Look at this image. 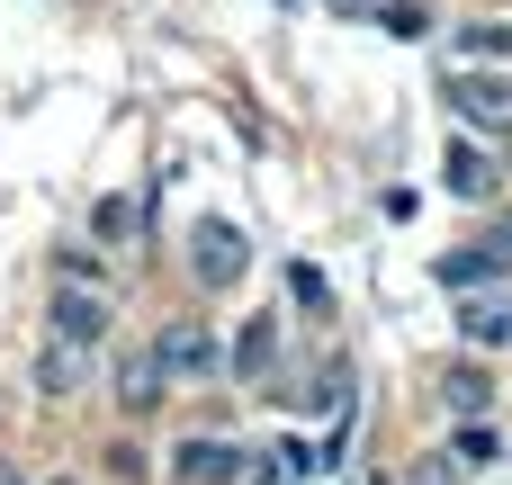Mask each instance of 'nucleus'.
I'll use <instances>...</instances> for the list:
<instances>
[{"label":"nucleus","mask_w":512,"mask_h":485,"mask_svg":"<svg viewBox=\"0 0 512 485\" xmlns=\"http://www.w3.org/2000/svg\"><path fill=\"white\" fill-rule=\"evenodd\" d=\"M441 99H450V117L468 135H512V81L504 72H450Z\"/></svg>","instance_id":"1"},{"label":"nucleus","mask_w":512,"mask_h":485,"mask_svg":"<svg viewBox=\"0 0 512 485\" xmlns=\"http://www.w3.org/2000/svg\"><path fill=\"white\" fill-rule=\"evenodd\" d=\"M144 360L162 369V387H180V378H216V369H225V342H216L207 324H162Z\"/></svg>","instance_id":"2"},{"label":"nucleus","mask_w":512,"mask_h":485,"mask_svg":"<svg viewBox=\"0 0 512 485\" xmlns=\"http://www.w3.org/2000/svg\"><path fill=\"white\" fill-rule=\"evenodd\" d=\"M189 270H198V288H234V279L252 270V243H243V225L207 216V225L189 234Z\"/></svg>","instance_id":"3"},{"label":"nucleus","mask_w":512,"mask_h":485,"mask_svg":"<svg viewBox=\"0 0 512 485\" xmlns=\"http://www.w3.org/2000/svg\"><path fill=\"white\" fill-rule=\"evenodd\" d=\"M54 342H81V351H99L108 342V297L99 288H54Z\"/></svg>","instance_id":"4"},{"label":"nucleus","mask_w":512,"mask_h":485,"mask_svg":"<svg viewBox=\"0 0 512 485\" xmlns=\"http://www.w3.org/2000/svg\"><path fill=\"white\" fill-rule=\"evenodd\" d=\"M441 180H450V198H495V189H504V171H495V153H486L477 135H450Z\"/></svg>","instance_id":"5"},{"label":"nucleus","mask_w":512,"mask_h":485,"mask_svg":"<svg viewBox=\"0 0 512 485\" xmlns=\"http://www.w3.org/2000/svg\"><path fill=\"white\" fill-rule=\"evenodd\" d=\"M495 270H512V225L477 234L468 252H441V288H477V279H495Z\"/></svg>","instance_id":"6"},{"label":"nucleus","mask_w":512,"mask_h":485,"mask_svg":"<svg viewBox=\"0 0 512 485\" xmlns=\"http://www.w3.org/2000/svg\"><path fill=\"white\" fill-rule=\"evenodd\" d=\"M81 378H90V351H81V342H54V333H45V351H36V387H45V396H72Z\"/></svg>","instance_id":"7"},{"label":"nucleus","mask_w":512,"mask_h":485,"mask_svg":"<svg viewBox=\"0 0 512 485\" xmlns=\"http://www.w3.org/2000/svg\"><path fill=\"white\" fill-rule=\"evenodd\" d=\"M459 333H468L477 351H504L512 342V297H468V306H459Z\"/></svg>","instance_id":"8"},{"label":"nucleus","mask_w":512,"mask_h":485,"mask_svg":"<svg viewBox=\"0 0 512 485\" xmlns=\"http://www.w3.org/2000/svg\"><path fill=\"white\" fill-rule=\"evenodd\" d=\"M234 468H243V450H225V441H189L180 450V477L189 485H234Z\"/></svg>","instance_id":"9"},{"label":"nucleus","mask_w":512,"mask_h":485,"mask_svg":"<svg viewBox=\"0 0 512 485\" xmlns=\"http://www.w3.org/2000/svg\"><path fill=\"white\" fill-rule=\"evenodd\" d=\"M441 405H450L459 423H477V414L495 405V378H486V369H450V378H441Z\"/></svg>","instance_id":"10"},{"label":"nucleus","mask_w":512,"mask_h":485,"mask_svg":"<svg viewBox=\"0 0 512 485\" xmlns=\"http://www.w3.org/2000/svg\"><path fill=\"white\" fill-rule=\"evenodd\" d=\"M117 396H126V414H153V396H162V369H153V360H126Z\"/></svg>","instance_id":"11"},{"label":"nucleus","mask_w":512,"mask_h":485,"mask_svg":"<svg viewBox=\"0 0 512 485\" xmlns=\"http://www.w3.org/2000/svg\"><path fill=\"white\" fill-rule=\"evenodd\" d=\"M378 27H387V36H432V18H423L414 0H378Z\"/></svg>","instance_id":"12"},{"label":"nucleus","mask_w":512,"mask_h":485,"mask_svg":"<svg viewBox=\"0 0 512 485\" xmlns=\"http://www.w3.org/2000/svg\"><path fill=\"white\" fill-rule=\"evenodd\" d=\"M288 288H297V306H306V315H324V306H333V288H324V270H315V261H297V270H288Z\"/></svg>","instance_id":"13"},{"label":"nucleus","mask_w":512,"mask_h":485,"mask_svg":"<svg viewBox=\"0 0 512 485\" xmlns=\"http://www.w3.org/2000/svg\"><path fill=\"white\" fill-rule=\"evenodd\" d=\"M468 54H486V63L512 54V18H477V27H468Z\"/></svg>","instance_id":"14"},{"label":"nucleus","mask_w":512,"mask_h":485,"mask_svg":"<svg viewBox=\"0 0 512 485\" xmlns=\"http://www.w3.org/2000/svg\"><path fill=\"white\" fill-rule=\"evenodd\" d=\"M270 351H279V324H252V333L234 342V360H243V369H270Z\"/></svg>","instance_id":"15"},{"label":"nucleus","mask_w":512,"mask_h":485,"mask_svg":"<svg viewBox=\"0 0 512 485\" xmlns=\"http://www.w3.org/2000/svg\"><path fill=\"white\" fill-rule=\"evenodd\" d=\"M459 468H495V432H486V423L459 432Z\"/></svg>","instance_id":"16"},{"label":"nucleus","mask_w":512,"mask_h":485,"mask_svg":"<svg viewBox=\"0 0 512 485\" xmlns=\"http://www.w3.org/2000/svg\"><path fill=\"white\" fill-rule=\"evenodd\" d=\"M333 9H351V18H360V9H378V0H333Z\"/></svg>","instance_id":"17"},{"label":"nucleus","mask_w":512,"mask_h":485,"mask_svg":"<svg viewBox=\"0 0 512 485\" xmlns=\"http://www.w3.org/2000/svg\"><path fill=\"white\" fill-rule=\"evenodd\" d=\"M54 485H81V477H54Z\"/></svg>","instance_id":"18"},{"label":"nucleus","mask_w":512,"mask_h":485,"mask_svg":"<svg viewBox=\"0 0 512 485\" xmlns=\"http://www.w3.org/2000/svg\"><path fill=\"white\" fill-rule=\"evenodd\" d=\"M0 485H18V477H0Z\"/></svg>","instance_id":"19"}]
</instances>
